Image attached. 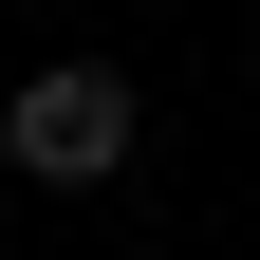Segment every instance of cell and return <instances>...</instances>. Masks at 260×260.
Masks as SVG:
<instances>
[{
	"label": "cell",
	"mask_w": 260,
	"mask_h": 260,
	"mask_svg": "<svg viewBox=\"0 0 260 260\" xmlns=\"http://www.w3.org/2000/svg\"><path fill=\"white\" fill-rule=\"evenodd\" d=\"M0 149H19L38 186H112V168H130V75H112V56L19 75V93H0Z\"/></svg>",
	"instance_id": "1"
}]
</instances>
